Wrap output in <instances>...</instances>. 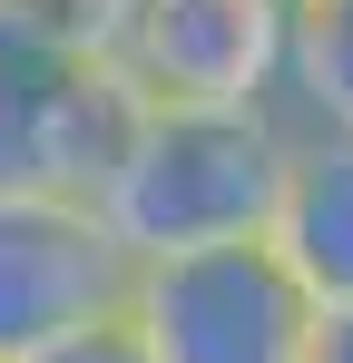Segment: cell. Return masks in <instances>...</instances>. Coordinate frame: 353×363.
<instances>
[{
    "label": "cell",
    "instance_id": "cell-1",
    "mask_svg": "<svg viewBox=\"0 0 353 363\" xmlns=\"http://www.w3.org/2000/svg\"><path fill=\"white\" fill-rule=\"evenodd\" d=\"M285 147L294 128L275 108H138L89 206L138 265L186 255V245H235V236H265Z\"/></svg>",
    "mask_w": 353,
    "mask_h": 363
},
{
    "label": "cell",
    "instance_id": "cell-2",
    "mask_svg": "<svg viewBox=\"0 0 353 363\" xmlns=\"http://www.w3.org/2000/svg\"><path fill=\"white\" fill-rule=\"evenodd\" d=\"M138 108L108 60H79L40 10L0 0V196H99Z\"/></svg>",
    "mask_w": 353,
    "mask_h": 363
},
{
    "label": "cell",
    "instance_id": "cell-3",
    "mask_svg": "<svg viewBox=\"0 0 353 363\" xmlns=\"http://www.w3.org/2000/svg\"><path fill=\"white\" fill-rule=\"evenodd\" d=\"M147 363H304L314 344V295L285 275L265 236L147 255L128 275V314Z\"/></svg>",
    "mask_w": 353,
    "mask_h": 363
},
{
    "label": "cell",
    "instance_id": "cell-4",
    "mask_svg": "<svg viewBox=\"0 0 353 363\" xmlns=\"http://www.w3.org/2000/svg\"><path fill=\"white\" fill-rule=\"evenodd\" d=\"M294 69V0H128L118 79L147 108H275Z\"/></svg>",
    "mask_w": 353,
    "mask_h": 363
},
{
    "label": "cell",
    "instance_id": "cell-5",
    "mask_svg": "<svg viewBox=\"0 0 353 363\" xmlns=\"http://www.w3.org/2000/svg\"><path fill=\"white\" fill-rule=\"evenodd\" d=\"M138 255L89 196H0V363H40L128 314Z\"/></svg>",
    "mask_w": 353,
    "mask_h": 363
},
{
    "label": "cell",
    "instance_id": "cell-6",
    "mask_svg": "<svg viewBox=\"0 0 353 363\" xmlns=\"http://www.w3.org/2000/svg\"><path fill=\"white\" fill-rule=\"evenodd\" d=\"M265 245L285 255V275L314 295V314H353V138L294 128Z\"/></svg>",
    "mask_w": 353,
    "mask_h": 363
},
{
    "label": "cell",
    "instance_id": "cell-7",
    "mask_svg": "<svg viewBox=\"0 0 353 363\" xmlns=\"http://www.w3.org/2000/svg\"><path fill=\"white\" fill-rule=\"evenodd\" d=\"M285 128H324V138H353V0H294Z\"/></svg>",
    "mask_w": 353,
    "mask_h": 363
},
{
    "label": "cell",
    "instance_id": "cell-8",
    "mask_svg": "<svg viewBox=\"0 0 353 363\" xmlns=\"http://www.w3.org/2000/svg\"><path fill=\"white\" fill-rule=\"evenodd\" d=\"M40 363H147V354H138L128 324H99V334H79V344H59V354H40Z\"/></svg>",
    "mask_w": 353,
    "mask_h": 363
},
{
    "label": "cell",
    "instance_id": "cell-9",
    "mask_svg": "<svg viewBox=\"0 0 353 363\" xmlns=\"http://www.w3.org/2000/svg\"><path fill=\"white\" fill-rule=\"evenodd\" d=\"M304 363H353V314H314V344Z\"/></svg>",
    "mask_w": 353,
    "mask_h": 363
},
{
    "label": "cell",
    "instance_id": "cell-10",
    "mask_svg": "<svg viewBox=\"0 0 353 363\" xmlns=\"http://www.w3.org/2000/svg\"><path fill=\"white\" fill-rule=\"evenodd\" d=\"M20 10H30V0H20Z\"/></svg>",
    "mask_w": 353,
    "mask_h": 363
}]
</instances>
